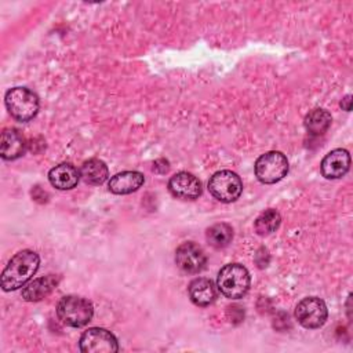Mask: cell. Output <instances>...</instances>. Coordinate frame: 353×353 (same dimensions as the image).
Listing matches in <instances>:
<instances>
[{"mask_svg": "<svg viewBox=\"0 0 353 353\" xmlns=\"http://www.w3.org/2000/svg\"><path fill=\"white\" fill-rule=\"evenodd\" d=\"M40 265V256L33 250H22L17 252L7 263L1 273V288L4 291H15L25 287L36 274Z\"/></svg>", "mask_w": 353, "mask_h": 353, "instance_id": "6da1fadb", "label": "cell"}, {"mask_svg": "<svg viewBox=\"0 0 353 353\" xmlns=\"http://www.w3.org/2000/svg\"><path fill=\"white\" fill-rule=\"evenodd\" d=\"M251 279L248 270L240 263H228L216 277V287L229 299H240L250 290Z\"/></svg>", "mask_w": 353, "mask_h": 353, "instance_id": "7a4b0ae2", "label": "cell"}, {"mask_svg": "<svg viewBox=\"0 0 353 353\" xmlns=\"http://www.w3.org/2000/svg\"><path fill=\"white\" fill-rule=\"evenodd\" d=\"M4 103L12 119L17 121L32 120L40 108L37 95L26 87H12L6 92Z\"/></svg>", "mask_w": 353, "mask_h": 353, "instance_id": "3957f363", "label": "cell"}, {"mask_svg": "<svg viewBox=\"0 0 353 353\" xmlns=\"http://www.w3.org/2000/svg\"><path fill=\"white\" fill-rule=\"evenodd\" d=\"M58 319L69 327H83L88 324L94 316L92 303L77 295H66L59 299L57 305Z\"/></svg>", "mask_w": 353, "mask_h": 353, "instance_id": "277c9868", "label": "cell"}, {"mask_svg": "<svg viewBox=\"0 0 353 353\" xmlns=\"http://www.w3.org/2000/svg\"><path fill=\"white\" fill-rule=\"evenodd\" d=\"M288 160L285 154L277 150H270L261 154L254 165L255 176L262 183H276L281 181L288 172Z\"/></svg>", "mask_w": 353, "mask_h": 353, "instance_id": "5b68a950", "label": "cell"}, {"mask_svg": "<svg viewBox=\"0 0 353 353\" xmlns=\"http://www.w3.org/2000/svg\"><path fill=\"white\" fill-rule=\"evenodd\" d=\"M208 190L216 200L222 203H232L240 197L243 192V181L236 172L230 170H221L210 178Z\"/></svg>", "mask_w": 353, "mask_h": 353, "instance_id": "8992f818", "label": "cell"}, {"mask_svg": "<svg viewBox=\"0 0 353 353\" xmlns=\"http://www.w3.org/2000/svg\"><path fill=\"white\" fill-rule=\"evenodd\" d=\"M328 317V309L323 299L317 296H307L298 302L295 307V319L298 323L309 330L320 328Z\"/></svg>", "mask_w": 353, "mask_h": 353, "instance_id": "52a82bcc", "label": "cell"}, {"mask_svg": "<svg viewBox=\"0 0 353 353\" xmlns=\"http://www.w3.org/2000/svg\"><path fill=\"white\" fill-rule=\"evenodd\" d=\"M79 347L84 353H114L119 350V343L110 331L92 327L81 334Z\"/></svg>", "mask_w": 353, "mask_h": 353, "instance_id": "ba28073f", "label": "cell"}, {"mask_svg": "<svg viewBox=\"0 0 353 353\" xmlns=\"http://www.w3.org/2000/svg\"><path fill=\"white\" fill-rule=\"evenodd\" d=\"M175 263L185 273H199L207 265L205 252L193 241L182 243L175 251Z\"/></svg>", "mask_w": 353, "mask_h": 353, "instance_id": "9c48e42d", "label": "cell"}, {"mask_svg": "<svg viewBox=\"0 0 353 353\" xmlns=\"http://www.w3.org/2000/svg\"><path fill=\"white\" fill-rule=\"evenodd\" d=\"M168 190L176 199L196 200L201 194L203 188L197 176H194L190 172L181 171L170 178Z\"/></svg>", "mask_w": 353, "mask_h": 353, "instance_id": "30bf717a", "label": "cell"}, {"mask_svg": "<svg viewBox=\"0 0 353 353\" xmlns=\"http://www.w3.org/2000/svg\"><path fill=\"white\" fill-rule=\"evenodd\" d=\"M321 174L327 179H339L350 168V154L346 149H334L324 156L320 164Z\"/></svg>", "mask_w": 353, "mask_h": 353, "instance_id": "8fae6325", "label": "cell"}, {"mask_svg": "<svg viewBox=\"0 0 353 353\" xmlns=\"http://www.w3.org/2000/svg\"><path fill=\"white\" fill-rule=\"evenodd\" d=\"M26 150V139L17 128H6L1 132L0 154L4 160H15Z\"/></svg>", "mask_w": 353, "mask_h": 353, "instance_id": "7c38bea8", "label": "cell"}, {"mask_svg": "<svg viewBox=\"0 0 353 353\" xmlns=\"http://www.w3.org/2000/svg\"><path fill=\"white\" fill-rule=\"evenodd\" d=\"M80 178V171L70 163H61L48 171L50 183L59 190L73 189Z\"/></svg>", "mask_w": 353, "mask_h": 353, "instance_id": "4fadbf2b", "label": "cell"}, {"mask_svg": "<svg viewBox=\"0 0 353 353\" xmlns=\"http://www.w3.org/2000/svg\"><path fill=\"white\" fill-rule=\"evenodd\" d=\"M145 182V176L139 171H121L109 179L108 188L114 194H130L137 192Z\"/></svg>", "mask_w": 353, "mask_h": 353, "instance_id": "5bb4252c", "label": "cell"}, {"mask_svg": "<svg viewBox=\"0 0 353 353\" xmlns=\"http://www.w3.org/2000/svg\"><path fill=\"white\" fill-rule=\"evenodd\" d=\"M59 283V276L47 274L32 280L22 290V298L28 302H37L48 296Z\"/></svg>", "mask_w": 353, "mask_h": 353, "instance_id": "9a60e30c", "label": "cell"}, {"mask_svg": "<svg viewBox=\"0 0 353 353\" xmlns=\"http://www.w3.org/2000/svg\"><path fill=\"white\" fill-rule=\"evenodd\" d=\"M188 294L190 301L201 307L210 306L216 299V287L215 284L205 277H197L190 281L188 287Z\"/></svg>", "mask_w": 353, "mask_h": 353, "instance_id": "2e32d148", "label": "cell"}, {"mask_svg": "<svg viewBox=\"0 0 353 353\" xmlns=\"http://www.w3.org/2000/svg\"><path fill=\"white\" fill-rule=\"evenodd\" d=\"M80 176L88 185H102L109 176V170L102 160L88 159L81 164Z\"/></svg>", "mask_w": 353, "mask_h": 353, "instance_id": "e0dca14e", "label": "cell"}, {"mask_svg": "<svg viewBox=\"0 0 353 353\" xmlns=\"http://www.w3.org/2000/svg\"><path fill=\"white\" fill-rule=\"evenodd\" d=\"M332 121L331 113L325 109H313L305 116V128L310 135L319 137L327 132Z\"/></svg>", "mask_w": 353, "mask_h": 353, "instance_id": "ac0fdd59", "label": "cell"}, {"mask_svg": "<svg viewBox=\"0 0 353 353\" xmlns=\"http://www.w3.org/2000/svg\"><path fill=\"white\" fill-rule=\"evenodd\" d=\"M205 239L211 247L225 248L233 239V229L228 223H215L207 229Z\"/></svg>", "mask_w": 353, "mask_h": 353, "instance_id": "d6986e66", "label": "cell"}, {"mask_svg": "<svg viewBox=\"0 0 353 353\" xmlns=\"http://www.w3.org/2000/svg\"><path fill=\"white\" fill-rule=\"evenodd\" d=\"M280 214L276 210L269 208L258 215V218L254 222V229L259 236H266L273 233L280 226Z\"/></svg>", "mask_w": 353, "mask_h": 353, "instance_id": "ffe728a7", "label": "cell"}, {"mask_svg": "<svg viewBox=\"0 0 353 353\" xmlns=\"http://www.w3.org/2000/svg\"><path fill=\"white\" fill-rule=\"evenodd\" d=\"M350 98H352L350 95H346V97L341 101V108H342L343 110H346V112L350 110V103H352V99H350Z\"/></svg>", "mask_w": 353, "mask_h": 353, "instance_id": "44dd1931", "label": "cell"}]
</instances>
